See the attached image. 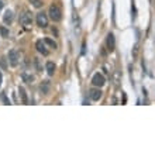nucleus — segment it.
I'll use <instances>...</instances> for the list:
<instances>
[{"instance_id": "15", "label": "nucleus", "mask_w": 155, "mask_h": 155, "mask_svg": "<svg viewBox=\"0 0 155 155\" xmlns=\"http://www.w3.org/2000/svg\"><path fill=\"white\" fill-rule=\"evenodd\" d=\"M0 34H2L4 38L8 37V30L6 28V27H0Z\"/></svg>"}, {"instance_id": "6", "label": "nucleus", "mask_w": 155, "mask_h": 155, "mask_svg": "<svg viewBox=\"0 0 155 155\" xmlns=\"http://www.w3.org/2000/svg\"><path fill=\"white\" fill-rule=\"evenodd\" d=\"M35 48H37V51L40 54H42V55H48V49L45 47V41L38 40L37 42H35Z\"/></svg>"}, {"instance_id": "10", "label": "nucleus", "mask_w": 155, "mask_h": 155, "mask_svg": "<svg viewBox=\"0 0 155 155\" xmlns=\"http://www.w3.org/2000/svg\"><path fill=\"white\" fill-rule=\"evenodd\" d=\"M18 93H20V97H21V103H23V104H27V103H28V99H27V93H25L24 87H18Z\"/></svg>"}, {"instance_id": "1", "label": "nucleus", "mask_w": 155, "mask_h": 155, "mask_svg": "<svg viewBox=\"0 0 155 155\" xmlns=\"http://www.w3.org/2000/svg\"><path fill=\"white\" fill-rule=\"evenodd\" d=\"M48 14H49V18H51L52 21H55V23H58V21H61V18H62L61 8L58 7L57 4H52V6H49Z\"/></svg>"}, {"instance_id": "8", "label": "nucleus", "mask_w": 155, "mask_h": 155, "mask_svg": "<svg viewBox=\"0 0 155 155\" xmlns=\"http://www.w3.org/2000/svg\"><path fill=\"white\" fill-rule=\"evenodd\" d=\"M89 96H90V99H92V100H94V102H96V100H99V99L102 97V90H100V89H92L89 92Z\"/></svg>"}, {"instance_id": "19", "label": "nucleus", "mask_w": 155, "mask_h": 155, "mask_svg": "<svg viewBox=\"0 0 155 155\" xmlns=\"http://www.w3.org/2000/svg\"><path fill=\"white\" fill-rule=\"evenodd\" d=\"M2 8H3V2L0 0V10H2Z\"/></svg>"}, {"instance_id": "16", "label": "nucleus", "mask_w": 155, "mask_h": 155, "mask_svg": "<svg viewBox=\"0 0 155 155\" xmlns=\"http://www.w3.org/2000/svg\"><path fill=\"white\" fill-rule=\"evenodd\" d=\"M23 79H24V81L27 82V83H31L34 78H33V76H30V75H27V74H23Z\"/></svg>"}, {"instance_id": "3", "label": "nucleus", "mask_w": 155, "mask_h": 155, "mask_svg": "<svg viewBox=\"0 0 155 155\" xmlns=\"http://www.w3.org/2000/svg\"><path fill=\"white\" fill-rule=\"evenodd\" d=\"M92 83H93V86H96V87H102V86L106 83L104 76H103L102 74H94L93 78H92Z\"/></svg>"}, {"instance_id": "11", "label": "nucleus", "mask_w": 155, "mask_h": 155, "mask_svg": "<svg viewBox=\"0 0 155 155\" xmlns=\"http://www.w3.org/2000/svg\"><path fill=\"white\" fill-rule=\"evenodd\" d=\"M3 21L6 23V24H10V23L13 21V12L7 10V12L4 13V16H3Z\"/></svg>"}, {"instance_id": "5", "label": "nucleus", "mask_w": 155, "mask_h": 155, "mask_svg": "<svg viewBox=\"0 0 155 155\" xmlns=\"http://www.w3.org/2000/svg\"><path fill=\"white\" fill-rule=\"evenodd\" d=\"M37 24L41 28H45L48 25V17H47L45 13H38L37 14Z\"/></svg>"}, {"instance_id": "12", "label": "nucleus", "mask_w": 155, "mask_h": 155, "mask_svg": "<svg viewBox=\"0 0 155 155\" xmlns=\"http://www.w3.org/2000/svg\"><path fill=\"white\" fill-rule=\"evenodd\" d=\"M54 72H55V65H54V62H47V74L49 76H52Z\"/></svg>"}, {"instance_id": "17", "label": "nucleus", "mask_w": 155, "mask_h": 155, "mask_svg": "<svg viewBox=\"0 0 155 155\" xmlns=\"http://www.w3.org/2000/svg\"><path fill=\"white\" fill-rule=\"evenodd\" d=\"M44 41H45V44H48L49 47H52V48H57V44H55L52 40H49V38H45Z\"/></svg>"}, {"instance_id": "14", "label": "nucleus", "mask_w": 155, "mask_h": 155, "mask_svg": "<svg viewBox=\"0 0 155 155\" xmlns=\"http://www.w3.org/2000/svg\"><path fill=\"white\" fill-rule=\"evenodd\" d=\"M30 3H33V6L37 8H40L41 6H42V2H41V0H30Z\"/></svg>"}, {"instance_id": "7", "label": "nucleus", "mask_w": 155, "mask_h": 155, "mask_svg": "<svg viewBox=\"0 0 155 155\" xmlns=\"http://www.w3.org/2000/svg\"><path fill=\"white\" fill-rule=\"evenodd\" d=\"M106 44H107V49L109 51H114V47H116V41H114V35L113 34H109L107 35V40H106Z\"/></svg>"}, {"instance_id": "9", "label": "nucleus", "mask_w": 155, "mask_h": 155, "mask_svg": "<svg viewBox=\"0 0 155 155\" xmlns=\"http://www.w3.org/2000/svg\"><path fill=\"white\" fill-rule=\"evenodd\" d=\"M49 87H51L49 81H42V83H41V86H40L41 93H42V94H48L49 93Z\"/></svg>"}, {"instance_id": "4", "label": "nucleus", "mask_w": 155, "mask_h": 155, "mask_svg": "<svg viewBox=\"0 0 155 155\" xmlns=\"http://www.w3.org/2000/svg\"><path fill=\"white\" fill-rule=\"evenodd\" d=\"M20 23L24 27H28V25H31V23H33V17H31V13L28 12H24L23 14L20 16Z\"/></svg>"}, {"instance_id": "20", "label": "nucleus", "mask_w": 155, "mask_h": 155, "mask_svg": "<svg viewBox=\"0 0 155 155\" xmlns=\"http://www.w3.org/2000/svg\"><path fill=\"white\" fill-rule=\"evenodd\" d=\"M0 85H2V74H0Z\"/></svg>"}, {"instance_id": "2", "label": "nucleus", "mask_w": 155, "mask_h": 155, "mask_svg": "<svg viewBox=\"0 0 155 155\" xmlns=\"http://www.w3.org/2000/svg\"><path fill=\"white\" fill-rule=\"evenodd\" d=\"M18 59H20V54H18V51L12 49V51L8 52V62H10V65L17 66L18 65Z\"/></svg>"}, {"instance_id": "13", "label": "nucleus", "mask_w": 155, "mask_h": 155, "mask_svg": "<svg viewBox=\"0 0 155 155\" xmlns=\"http://www.w3.org/2000/svg\"><path fill=\"white\" fill-rule=\"evenodd\" d=\"M0 66H2V69H7V59L4 57L0 58Z\"/></svg>"}, {"instance_id": "18", "label": "nucleus", "mask_w": 155, "mask_h": 155, "mask_svg": "<svg viewBox=\"0 0 155 155\" xmlns=\"http://www.w3.org/2000/svg\"><path fill=\"white\" fill-rule=\"evenodd\" d=\"M2 100H3L4 104H10V102H8V99L6 97V94H4V93H2Z\"/></svg>"}]
</instances>
